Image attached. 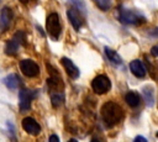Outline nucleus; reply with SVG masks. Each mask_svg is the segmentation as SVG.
I'll return each mask as SVG.
<instances>
[{"instance_id":"obj_1","label":"nucleus","mask_w":158,"mask_h":142,"mask_svg":"<svg viewBox=\"0 0 158 142\" xmlns=\"http://www.w3.org/2000/svg\"><path fill=\"white\" fill-rule=\"evenodd\" d=\"M100 115H101V119H102L104 123L109 127H112L122 120L123 110L118 104H116L114 101H106L101 106Z\"/></svg>"},{"instance_id":"obj_2","label":"nucleus","mask_w":158,"mask_h":142,"mask_svg":"<svg viewBox=\"0 0 158 142\" xmlns=\"http://www.w3.org/2000/svg\"><path fill=\"white\" fill-rule=\"evenodd\" d=\"M117 11H118V16H117L118 20L125 25H141L146 22L144 16L135 10H128L120 6Z\"/></svg>"},{"instance_id":"obj_3","label":"nucleus","mask_w":158,"mask_h":142,"mask_svg":"<svg viewBox=\"0 0 158 142\" xmlns=\"http://www.w3.org/2000/svg\"><path fill=\"white\" fill-rule=\"evenodd\" d=\"M47 69L49 72V78L47 79V84H48V90L51 94L54 93H63L64 90V83L62 80V78L59 77L58 72L51 65L47 64Z\"/></svg>"},{"instance_id":"obj_4","label":"nucleus","mask_w":158,"mask_h":142,"mask_svg":"<svg viewBox=\"0 0 158 142\" xmlns=\"http://www.w3.org/2000/svg\"><path fill=\"white\" fill-rule=\"evenodd\" d=\"M46 30L53 40H58L62 32L60 20L57 12H51L46 19Z\"/></svg>"},{"instance_id":"obj_5","label":"nucleus","mask_w":158,"mask_h":142,"mask_svg":"<svg viewBox=\"0 0 158 142\" xmlns=\"http://www.w3.org/2000/svg\"><path fill=\"white\" fill-rule=\"evenodd\" d=\"M25 40H26V35L23 31H17L11 40H9L5 44V53L7 56H15L19 51V48L25 43Z\"/></svg>"},{"instance_id":"obj_6","label":"nucleus","mask_w":158,"mask_h":142,"mask_svg":"<svg viewBox=\"0 0 158 142\" xmlns=\"http://www.w3.org/2000/svg\"><path fill=\"white\" fill-rule=\"evenodd\" d=\"M91 89L95 94H105L111 89V80L105 74L96 75L91 81Z\"/></svg>"},{"instance_id":"obj_7","label":"nucleus","mask_w":158,"mask_h":142,"mask_svg":"<svg viewBox=\"0 0 158 142\" xmlns=\"http://www.w3.org/2000/svg\"><path fill=\"white\" fill-rule=\"evenodd\" d=\"M36 94H37V91L27 89V88H22L20 90V93H19V107H20L21 112L30 110L31 102L36 98Z\"/></svg>"},{"instance_id":"obj_8","label":"nucleus","mask_w":158,"mask_h":142,"mask_svg":"<svg viewBox=\"0 0 158 142\" xmlns=\"http://www.w3.org/2000/svg\"><path fill=\"white\" fill-rule=\"evenodd\" d=\"M19 65H20L22 74L28 77V78H33V77H37L40 74V67L32 59H22Z\"/></svg>"},{"instance_id":"obj_9","label":"nucleus","mask_w":158,"mask_h":142,"mask_svg":"<svg viewBox=\"0 0 158 142\" xmlns=\"http://www.w3.org/2000/svg\"><path fill=\"white\" fill-rule=\"evenodd\" d=\"M67 16L68 20L70 21L72 26L74 27V30L79 31L81 28V26L84 25V16L81 15V11H79L77 7H70L67 10Z\"/></svg>"},{"instance_id":"obj_10","label":"nucleus","mask_w":158,"mask_h":142,"mask_svg":"<svg viewBox=\"0 0 158 142\" xmlns=\"http://www.w3.org/2000/svg\"><path fill=\"white\" fill-rule=\"evenodd\" d=\"M14 20V11L11 7L5 6L0 11V30L6 31Z\"/></svg>"},{"instance_id":"obj_11","label":"nucleus","mask_w":158,"mask_h":142,"mask_svg":"<svg viewBox=\"0 0 158 142\" xmlns=\"http://www.w3.org/2000/svg\"><path fill=\"white\" fill-rule=\"evenodd\" d=\"M21 125H22V128L27 132V133H30V135H33V136H36V135H38L40 132H41V126H40V123L35 120V119H32V117H23L22 119V121H21Z\"/></svg>"},{"instance_id":"obj_12","label":"nucleus","mask_w":158,"mask_h":142,"mask_svg":"<svg viewBox=\"0 0 158 142\" xmlns=\"http://www.w3.org/2000/svg\"><path fill=\"white\" fill-rule=\"evenodd\" d=\"M60 63H62V65H63L65 73H67L72 79H77V78L80 75V72H79L78 67H77L69 58H67V57L60 58Z\"/></svg>"},{"instance_id":"obj_13","label":"nucleus","mask_w":158,"mask_h":142,"mask_svg":"<svg viewBox=\"0 0 158 142\" xmlns=\"http://www.w3.org/2000/svg\"><path fill=\"white\" fill-rule=\"evenodd\" d=\"M130 70L132 72V74L139 79L144 78L146 77V65L138 61V59H133L131 63H130Z\"/></svg>"},{"instance_id":"obj_14","label":"nucleus","mask_w":158,"mask_h":142,"mask_svg":"<svg viewBox=\"0 0 158 142\" xmlns=\"http://www.w3.org/2000/svg\"><path fill=\"white\" fill-rule=\"evenodd\" d=\"M2 83L11 90H15V89L20 88L21 84H22V81H21V79L17 74H9L7 77H5L2 79Z\"/></svg>"},{"instance_id":"obj_15","label":"nucleus","mask_w":158,"mask_h":142,"mask_svg":"<svg viewBox=\"0 0 158 142\" xmlns=\"http://www.w3.org/2000/svg\"><path fill=\"white\" fill-rule=\"evenodd\" d=\"M125 100L131 107H137L139 105V101H141L139 95L135 91H127L125 95Z\"/></svg>"},{"instance_id":"obj_16","label":"nucleus","mask_w":158,"mask_h":142,"mask_svg":"<svg viewBox=\"0 0 158 142\" xmlns=\"http://www.w3.org/2000/svg\"><path fill=\"white\" fill-rule=\"evenodd\" d=\"M105 54H106L107 59H109L112 64L118 65V64H121V63H122L121 57H120V56H118V53H117V52H115L114 49H111V48H109V47H105Z\"/></svg>"},{"instance_id":"obj_17","label":"nucleus","mask_w":158,"mask_h":142,"mask_svg":"<svg viewBox=\"0 0 158 142\" xmlns=\"http://www.w3.org/2000/svg\"><path fill=\"white\" fill-rule=\"evenodd\" d=\"M51 101H52V105L54 107H58V106L63 105V102H64V93L51 94Z\"/></svg>"},{"instance_id":"obj_18","label":"nucleus","mask_w":158,"mask_h":142,"mask_svg":"<svg viewBox=\"0 0 158 142\" xmlns=\"http://www.w3.org/2000/svg\"><path fill=\"white\" fill-rule=\"evenodd\" d=\"M146 64H147V68H148L149 74L152 75V78H153V79H158V67H157L154 63H152V62L147 58V56H146Z\"/></svg>"},{"instance_id":"obj_19","label":"nucleus","mask_w":158,"mask_h":142,"mask_svg":"<svg viewBox=\"0 0 158 142\" xmlns=\"http://www.w3.org/2000/svg\"><path fill=\"white\" fill-rule=\"evenodd\" d=\"M143 94H144V99H146V102L148 104V106H152V105H153V101H154L152 88L146 86V88L143 89Z\"/></svg>"},{"instance_id":"obj_20","label":"nucleus","mask_w":158,"mask_h":142,"mask_svg":"<svg viewBox=\"0 0 158 142\" xmlns=\"http://www.w3.org/2000/svg\"><path fill=\"white\" fill-rule=\"evenodd\" d=\"M93 1L101 10H109L110 9V5H111V1L110 0H93Z\"/></svg>"},{"instance_id":"obj_21","label":"nucleus","mask_w":158,"mask_h":142,"mask_svg":"<svg viewBox=\"0 0 158 142\" xmlns=\"http://www.w3.org/2000/svg\"><path fill=\"white\" fill-rule=\"evenodd\" d=\"M151 54L154 56V57L158 56V44H156V46H153V47L151 48Z\"/></svg>"},{"instance_id":"obj_22","label":"nucleus","mask_w":158,"mask_h":142,"mask_svg":"<svg viewBox=\"0 0 158 142\" xmlns=\"http://www.w3.org/2000/svg\"><path fill=\"white\" fill-rule=\"evenodd\" d=\"M48 142H60V141H59V138H58V136H57V135H51V136H49Z\"/></svg>"},{"instance_id":"obj_23","label":"nucleus","mask_w":158,"mask_h":142,"mask_svg":"<svg viewBox=\"0 0 158 142\" xmlns=\"http://www.w3.org/2000/svg\"><path fill=\"white\" fill-rule=\"evenodd\" d=\"M133 142H147V140H146L143 136H137Z\"/></svg>"},{"instance_id":"obj_24","label":"nucleus","mask_w":158,"mask_h":142,"mask_svg":"<svg viewBox=\"0 0 158 142\" xmlns=\"http://www.w3.org/2000/svg\"><path fill=\"white\" fill-rule=\"evenodd\" d=\"M90 142H100V141H99V140H98V138H93V140H91V141H90Z\"/></svg>"},{"instance_id":"obj_25","label":"nucleus","mask_w":158,"mask_h":142,"mask_svg":"<svg viewBox=\"0 0 158 142\" xmlns=\"http://www.w3.org/2000/svg\"><path fill=\"white\" fill-rule=\"evenodd\" d=\"M68 142H78V141H77V140H75V138H72V140H69V141H68Z\"/></svg>"},{"instance_id":"obj_26","label":"nucleus","mask_w":158,"mask_h":142,"mask_svg":"<svg viewBox=\"0 0 158 142\" xmlns=\"http://www.w3.org/2000/svg\"><path fill=\"white\" fill-rule=\"evenodd\" d=\"M20 1H21V2H23V4H25V2H27V1H28V0H20Z\"/></svg>"},{"instance_id":"obj_27","label":"nucleus","mask_w":158,"mask_h":142,"mask_svg":"<svg viewBox=\"0 0 158 142\" xmlns=\"http://www.w3.org/2000/svg\"><path fill=\"white\" fill-rule=\"evenodd\" d=\"M156 137H158V131H157V133H156Z\"/></svg>"}]
</instances>
